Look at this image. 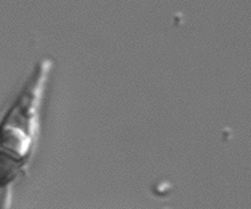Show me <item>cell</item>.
<instances>
[{
    "label": "cell",
    "instance_id": "6da1fadb",
    "mask_svg": "<svg viewBox=\"0 0 251 209\" xmlns=\"http://www.w3.org/2000/svg\"><path fill=\"white\" fill-rule=\"evenodd\" d=\"M50 60H41L14 104L0 119V189L29 163L39 135V111Z\"/></svg>",
    "mask_w": 251,
    "mask_h": 209
}]
</instances>
